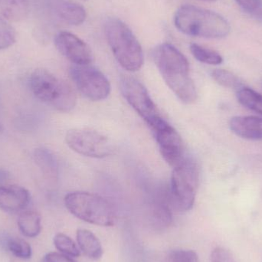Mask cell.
<instances>
[{"label":"cell","mask_w":262,"mask_h":262,"mask_svg":"<svg viewBox=\"0 0 262 262\" xmlns=\"http://www.w3.org/2000/svg\"><path fill=\"white\" fill-rule=\"evenodd\" d=\"M43 262H77L72 258L64 254L58 252H49L45 255Z\"/></svg>","instance_id":"cell-28"},{"label":"cell","mask_w":262,"mask_h":262,"mask_svg":"<svg viewBox=\"0 0 262 262\" xmlns=\"http://www.w3.org/2000/svg\"><path fill=\"white\" fill-rule=\"evenodd\" d=\"M244 10L254 15H262L261 0H235Z\"/></svg>","instance_id":"cell-26"},{"label":"cell","mask_w":262,"mask_h":262,"mask_svg":"<svg viewBox=\"0 0 262 262\" xmlns=\"http://www.w3.org/2000/svg\"><path fill=\"white\" fill-rule=\"evenodd\" d=\"M176 27L186 35L205 38H223L230 32L229 23L221 15L207 9L186 5L174 15Z\"/></svg>","instance_id":"cell-2"},{"label":"cell","mask_w":262,"mask_h":262,"mask_svg":"<svg viewBox=\"0 0 262 262\" xmlns=\"http://www.w3.org/2000/svg\"><path fill=\"white\" fill-rule=\"evenodd\" d=\"M77 242L81 251L91 259H100L103 255L101 242L87 229H81L77 231Z\"/></svg>","instance_id":"cell-16"},{"label":"cell","mask_w":262,"mask_h":262,"mask_svg":"<svg viewBox=\"0 0 262 262\" xmlns=\"http://www.w3.org/2000/svg\"><path fill=\"white\" fill-rule=\"evenodd\" d=\"M158 144L163 160L175 167L185 159L184 146L179 133L163 117L148 124Z\"/></svg>","instance_id":"cell-9"},{"label":"cell","mask_w":262,"mask_h":262,"mask_svg":"<svg viewBox=\"0 0 262 262\" xmlns=\"http://www.w3.org/2000/svg\"><path fill=\"white\" fill-rule=\"evenodd\" d=\"M16 41L15 29L4 18L0 17V50L13 46Z\"/></svg>","instance_id":"cell-24"},{"label":"cell","mask_w":262,"mask_h":262,"mask_svg":"<svg viewBox=\"0 0 262 262\" xmlns=\"http://www.w3.org/2000/svg\"><path fill=\"white\" fill-rule=\"evenodd\" d=\"M211 262H235L233 255L224 248H215L211 254Z\"/></svg>","instance_id":"cell-27"},{"label":"cell","mask_w":262,"mask_h":262,"mask_svg":"<svg viewBox=\"0 0 262 262\" xmlns=\"http://www.w3.org/2000/svg\"><path fill=\"white\" fill-rule=\"evenodd\" d=\"M121 89L124 98L146 124L161 117L149 92L136 78L124 76L121 79Z\"/></svg>","instance_id":"cell-10"},{"label":"cell","mask_w":262,"mask_h":262,"mask_svg":"<svg viewBox=\"0 0 262 262\" xmlns=\"http://www.w3.org/2000/svg\"><path fill=\"white\" fill-rule=\"evenodd\" d=\"M154 59L163 80L174 94L186 104L197 99L195 84L190 76L189 61L175 46L164 43L156 48Z\"/></svg>","instance_id":"cell-1"},{"label":"cell","mask_w":262,"mask_h":262,"mask_svg":"<svg viewBox=\"0 0 262 262\" xmlns=\"http://www.w3.org/2000/svg\"><path fill=\"white\" fill-rule=\"evenodd\" d=\"M212 79L223 87L239 90L244 87L243 81L232 72L225 69H215L211 72Z\"/></svg>","instance_id":"cell-21"},{"label":"cell","mask_w":262,"mask_h":262,"mask_svg":"<svg viewBox=\"0 0 262 262\" xmlns=\"http://www.w3.org/2000/svg\"><path fill=\"white\" fill-rule=\"evenodd\" d=\"M68 210L86 223L100 226H112L116 221V212L104 197L88 192H72L64 197Z\"/></svg>","instance_id":"cell-5"},{"label":"cell","mask_w":262,"mask_h":262,"mask_svg":"<svg viewBox=\"0 0 262 262\" xmlns=\"http://www.w3.org/2000/svg\"><path fill=\"white\" fill-rule=\"evenodd\" d=\"M9 177V174L6 170L0 168V183H5Z\"/></svg>","instance_id":"cell-29"},{"label":"cell","mask_w":262,"mask_h":262,"mask_svg":"<svg viewBox=\"0 0 262 262\" xmlns=\"http://www.w3.org/2000/svg\"><path fill=\"white\" fill-rule=\"evenodd\" d=\"M238 102L246 108L262 115V95L252 89L244 87L237 91Z\"/></svg>","instance_id":"cell-19"},{"label":"cell","mask_w":262,"mask_h":262,"mask_svg":"<svg viewBox=\"0 0 262 262\" xmlns=\"http://www.w3.org/2000/svg\"><path fill=\"white\" fill-rule=\"evenodd\" d=\"M190 51L194 58L200 62L212 66H218L223 63V58L216 51L197 44L191 45Z\"/></svg>","instance_id":"cell-20"},{"label":"cell","mask_w":262,"mask_h":262,"mask_svg":"<svg viewBox=\"0 0 262 262\" xmlns=\"http://www.w3.org/2000/svg\"><path fill=\"white\" fill-rule=\"evenodd\" d=\"M49 8L53 15L72 26H79L85 21V9L72 0H49Z\"/></svg>","instance_id":"cell-13"},{"label":"cell","mask_w":262,"mask_h":262,"mask_svg":"<svg viewBox=\"0 0 262 262\" xmlns=\"http://www.w3.org/2000/svg\"><path fill=\"white\" fill-rule=\"evenodd\" d=\"M30 193L26 188L17 185L0 186V209L5 212H17L27 207Z\"/></svg>","instance_id":"cell-12"},{"label":"cell","mask_w":262,"mask_h":262,"mask_svg":"<svg viewBox=\"0 0 262 262\" xmlns=\"http://www.w3.org/2000/svg\"><path fill=\"white\" fill-rule=\"evenodd\" d=\"M2 130H3V128H2L1 124H0V131H1Z\"/></svg>","instance_id":"cell-31"},{"label":"cell","mask_w":262,"mask_h":262,"mask_svg":"<svg viewBox=\"0 0 262 262\" xmlns=\"http://www.w3.org/2000/svg\"><path fill=\"white\" fill-rule=\"evenodd\" d=\"M17 223L20 232L27 238H35L41 232V216L35 211L21 212Z\"/></svg>","instance_id":"cell-18"},{"label":"cell","mask_w":262,"mask_h":262,"mask_svg":"<svg viewBox=\"0 0 262 262\" xmlns=\"http://www.w3.org/2000/svg\"><path fill=\"white\" fill-rule=\"evenodd\" d=\"M203 1H209V2H212V1H215V0H203Z\"/></svg>","instance_id":"cell-30"},{"label":"cell","mask_w":262,"mask_h":262,"mask_svg":"<svg viewBox=\"0 0 262 262\" xmlns=\"http://www.w3.org/2000/svg\"><path fill=\"white\" fill-rule=\"evenodd\" d=\"M231 130L241 138L262 140V118L255 116L234 117L229 121Z\"/></svg>","instance_id":"cell-14"},{"label":"cell","mask_w":262,"mask_h":262,"mask_svg":"<svg viewBox=\"0 0 262 262\" xmlns=\"http://www.w3.org/2000/svg\"><path fill=\"white\" fill-rule=\"evenodd\" d=\"M30 11V0H0V12L9 21L24 19Z\"/></svg>","instance_id":"cell-17"},{"label":"cell","mask_w":262,"mask_h":262,"mask_svg":"<svg viewBox=\"0 0 262 262\" xmlns=\"http://www.w3.org/2000/svg\"><path fill=\"white\" fill-rule=\"evenodd\" d=\"M104 32L118 62L128 72L140 70L143 64V49L128 26L118 18H109Z\"/></svg>","instance_id":"cell-3"},{"label":"cell","mask_w":262,"mask_h":262,"mask_svg":"<svg viewBox=\"0 0 262 262\" xmlns=\"http://www.w3.org/2000/svg\"><path fill=\"white\" fill-rule=\"evenodd\" d=\"M58 52L74 64L89 66L94 56L90 47L81 38L68 32H61L55 38Z\"/></svg>","instance_id":"cell-11"},{"label":"cell","mask_w":262,"mask_h":262,"mask_svg":"<svg viewBox=\"0 0 262 262\" xmlns=\"http://www.w3.org/2000/svg\"><path fill=\"white\" fill-rule=\"evenodd\" d=\"M6 249L21 259H29L32 257V247L26 240L20 238H9L6 242Z\"/></svg>","instance_id":"cell-22"},{"label":"cell","mask_w":262,"mask_h":262,"mask_svg":"<svg viewBox=\"0 0 262 262\" xmlns=\"http://www.w3.org/2000/svg\"><path fill=\"white\" fill-rule=\"evenodd\" d=\"M70 76L80 93L91 101H103L110 95V81L101 71L90 64H74L70 69Z\"/></svg>","instance_id":"cell-7"},{"label":"cell","mask_w":262,"mask_h":262,"mask_svg":"<svg viewBox=\"0 0 262 262\" xmlns=\"http://www.w3.org/2000/svg\"><path fill=\"white\" fill-rule=\"evenodd\" d=\"M34 160L48 180L56 182L59 176V166L55 154L46 148H38L34 152Z\"/></svg>","instance_id":"cell-15"},{"label":"cell","mask_w":262,"mask_h":262,"mask_svg":"<svg viewBox=\"0 0 262 262\" xmlns=\"http://www.w3.org/2000/svg\"><path fill=\"white\" fill-rule=\"evenodd\" d=\"M169 262H199L197 254L194 251L178 249L169 254Z\"/></svg>","instance_id":"cell-25"},{"label":"cell","mask_w":262,"mask_h":262,"mask_svg":"<svg viewBox=\"0 0 262 262\" xmlns=\"http://www.w3.org/2000/svg\"><path fill=\"white\" fill-rule=\"evenodd\" d=\"M29 84L38 100L58 112H71L76 105V95L71 86L46 69L34 71Z\"/></svg>","instance_id":"cell-4"},{"label":"cell","mask_w":262,"mask_h":262,"mask_svg":"<svg viewBox=\"0 0 262 262\" xmlns=\"http://www.w3.org/2000/svg\"><path fill=\"white\" fill-rule=\"evenodd\" d=\"M199 183V169L196 163L189 157L173 168L171 177V204L182 212L193 207Z\"/></svg>","instance_id":"cell-6"},{"label":"cell","mask_w":262,"mask_h":262,"mask_svg":"<svg viewBox=\"0 0 262 262\" xmlns=\"http://www.w3.org/2000/svg\"><path fill=\"white\" fill-rule=\"evenodd\" d=\"M54 244L60 253L64 254L72 258H76L80 255V250L75 242L63 233H58L54 238Z\"/></svg>","instance_id":"cell-23"},{"label":"cell","mask_w":262,"mask_h":262,"mask_svg":"<svg viewBox=\"0 0 262 262\" xmlns=\"http://www.w3.org/2000/svg\"><path fill=\"white\" fill-rule=\"evenodd\" d=\"M68 146L84 157L104 158L112 152L110 140L98 131L88 128L71 129L66 136Z\"/></svg>","instance_id":"cell-8"}]
</instances>
